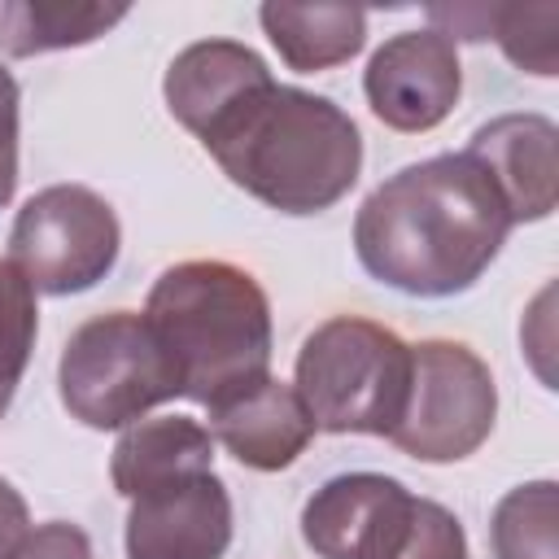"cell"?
Wrapping results in <instances>:
<instances>
[{"mask_svg":"<svg viewBox=\"0 0 559 559\" xmlns=\"http://www.w3.org/2000/svg\"><path fill=\"white\" fill-rule=\"evenodd\" d=\"M511 210L467 153L393 170L354 214V253L371 280L406 297L467 293L511 236Z\"/></svg>","mask_w":559,"mask_h":559,"instance_id":"obj_1","label":"cell"},{"mask_svg":"<svg viewBox=\"0 0 559 559\" xmlns=\"http://www.w3.org/2000/svg\"><path fill=\"white\" fill-rule=\"evenodd\" d=\"M201 148L236 188L293 218L332 210L362 175L354 118L336 100L275 79L205 131Z\"/></svg>","mask_w":559,"mask_h":559,"instance_id":"obj_2","label":"cell"},{"mask_svg":"<svg viewBox=\"0 0 559 559\" xmlns=\"http://www.w3.org/2000/svg\"><path fill=\"white\" fill-rule=\"evenodd\" d=\"M140 314L179 371V397L205 411L271 376V297L236 262L188 258L166 266Z\"/></svg>","mask_w":559,"mask_h":559,"instance_id":"obj_3","label":"cell"},{"mask_svg":"<svg viewBox=\"0 0 559 559\" xmlns=\"http://www.w3.org/2000/svg\"><path fill=\"white\" fill-rule=\"evenodd\" d=\"M293 389L319 432L389 437L411 389V345L376 319L332 314L301 341Z\"/></svg>","mask_w":559,"mask_h":559,"instance_id":"obj_4","label":"cell"},{"mask_svg":"<svg viewBox=\"0 0 559 559\" xmlns=\"http://www.w3.org/2000/svg\"><path fill=\"white\" fill-rule=\"evenodd\" d=\"M301 542L319 559H467L459 515L384 472H341L301 507Z\"/></svg>","mask_w":559,"mask_h":559,"instance_id":"obj_5","label":"cell"},{"mask_svg":"<svg viewBox=\"0 0 559 559\" xmlns=\"http://www.w3.org/2000/svg\"><path fill=\"white\" fill-rule=\"evenodd\" d=\"M57 389L70 419L109 432L179 397V371L140 310H105L70 332Z\"/></svg>","mask_w":559,"mask_h":559,"instance_id":"obj_6","label":"cell"},{"mask_svg":"<svg viewBox=\"0 0 559 559\" xmlns=\"http://www.w3.org/2000/svg\"><path fill=\"white\" fill-rule=\"evenodd\" d=\"M498 419V384L489 362L445 336L411 345V389L389 441L419 463H459L476 454Z\"/></svg>","mask_w":559,"mask_h":559,"instance_id":"obj_7","label":"cell"},{"mask_svg":"<svg viewBox=\"0 0 559 559\" xmlns=\"http://www.w3.org/2000/svg\"><path fill=\"white\" fill-rule=\"evenodd\" d=\"M122 249L114 205L87 183H48L22 201L9 231V262L35 293L70 297L96 288Z\"/></svg>","mask_w":559,"mask_h":559,"instance_id":"obj_8","label":"cell"},{"mask_svg":"<svg viewBox=\"0 0 559 559\" xmlns=\"http://www.w3.org/2000/svg\"><path fill=\"white\" fill-rule=\"evenodd\" d=\"M362 92L371 114L389 131H402V135L432 131L454 114L463 96L459 48L432 26L397 31L371 52L362 70Z\"/></svg>","mask_w":559,"mask_h":559,"instance_id":"obj_9","label":"cell"},{"mask_svg":"<svg viewBox=\"0 0 559 559\" xmlns=\"http://www.w3.org/2000/svg\"><path fill=\"white\" fill-rule=\"evenodd\" d=\"M231 528V493L214 472H205L131 502L127 559H223Z\"/></svg>","mask_w":559,"mask_h":559,"instance_id":"obj_10","label":"cell"},{"mask_svg":"<svg viewBox=\"0 0 559 559\" xmlns=\"http://www.w3.org/2000/svg\"><path fill=\"white\" fill-rule=\"evenodd\" d=\"M559 131L546 114H498L472 131L467 157L502 192L511 223H542L559 201Z\"/></svg>","mask_w":559,"mask_h":559,"instance_id":"obj_11","label":"cell"},{"mask_svg":"<svg viewBox=\"0 0 559 559\" xmlns=\"http://www.w3.org/2000/svg\"><path fill=\"white\" fill-rule=\"evenodd\" d=\"M205 428L240 467H253V472L293 467L319 432L306 402L297 397V389L288 380H275V376H266V380L231 393L227 402L210 406Z\"/></svg>","mask_w":559,"mask_h":559,"instance_id":"obj_12","label":"cell"},{"mask_svg":"<svg viewBox=\"0 0 559 559\" xmlns=\"http://www.w3.org/2000/svg\"><path fill=\"white\" fill-rule=\"evenodd\" d=\"M271 79L275 74L266 70V61L249 44L197 39L166 66L162 96H166L170 118L201 140L205 131H214L240 100H249Z\"/></svg>","mask_w":559,"mask_h":559,"instance_id":"obj_13","label":"cell"},{"mask_svg":"<svg viewBox=\"0 0 559 559\" xmlns=\"http://www.w3.org/2000/svg\"><path fill=\"white\" fill-rule=\"evenodd\" d=\"M205 472H214V437L192 415H153L127 424L109 459V480L127 502Z\"/></svg>","mask_w":559,"mask_h":559,"instance_id":"obj_14","label":"cell"},{"mask_svg":"<svg viewBox=\"0 0 559 559\" xmlns=\"http://www.w3.org/2000/svg\"><path fill=\"white\" fill-rule=\"evenodd\" d=\"M428 26L450 44L493 39L537 79L559 74V4H428Z\"/></svg>","mask_w":559,"mask_h":559,"instance_id":"obj_15","label":"cell"},{"mask_svg":"<svg viewBox=\"0 0 559 559\" xmlns=\"http://www.w3.org/2000/svg\"><path fill=\"white\" fill-rule=\"evenodd\" d=\"M258 22L280 52V61L297 74L345 66L367 44V13L358 4H262Z\"/></svg>","mask_w":559,"mask_h":559,"instance_id":"obj_16","label":"cell"},{"mask_svg":"<svg viewBox=\"0 0 559 559\" xmlns=\"http://www.w3.org/2000/svg\"><path fill=\"white\" fill-rule=\"evenodd\" d=\"M127 17V4L96 0H4L0 4V52L39 57L57 48H83L114 31Z\"/></svg>","mask_w":559,"mask_h":559,"instance_id":"obj_17","label":"cell"},{"mask_svg":"<svg viewBox=\"0 0 559 559\" xmlns=\"http://www.w3.org/2000/svg\"><path fill=\"white\" fill-rule=\"evenodd\" d=\"M493 559H559V485L528 480L498 498L489 520Z\"/></svg>","mask_w":559,"mask_h":559,"instance_id":"obj_18","label":"cell"},{"mask_svg":"<svg viewBox=\"0 0 559 559\" xmlns=\"http://www.w3.org/2000/svg\"><path fill=\"white\" fill-rule=\"evenodd\" d=\"M35 336H39L35 288L9 258H0V415L9 411V402L26 376Z\"/></svg>","mask_w":559,"mask_h":559,"instance_id":"obj_19","label":"cell"},{"mask_svg":"<svg viewBox=\"0 0 559 559\" xmlns=\"http://www.w3.org/2000/svg\"><path fill=\"white\" fill-rule=\"evenodd\" d=\"M9 559H96L92 537L70 520H48L26 528V537L9 550Z\"/></svg>","mask_w":559,"mask_h":559,"instance_id":"obj_20","label":"cell"},{"mask_svg":"<svg viewBox=\"0 0 559 559\" xmlns=\"http://www.w3.org/2000/svg\"><path fill=\"white\" fill-rule=\"evenodd\" d=\"M17 105H22L17 79L0 66V210L13 201L17 188Z\"/></svg>","mask_w":559,"mask_h":559,"instance_id":"obj_21","label":"cell"},{"mask_svg":"<svg viewBox=\"0 0 559 559\" xmlns=\"http://www.w3.org/2000/svg\"><path fill=\"white\" fill-rule=\"evenodd\" d=\"M26 528H31L26 502H22V493L0 476V559H9V550L26 537Z\"/></svg>","mask_w":559,"mask_h":559,"instance_id":"obj_22","label":"cell"}]
</instances>
